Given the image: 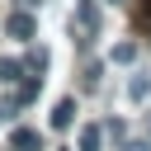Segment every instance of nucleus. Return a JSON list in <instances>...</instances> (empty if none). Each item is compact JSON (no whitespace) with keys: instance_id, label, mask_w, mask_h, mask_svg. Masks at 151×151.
<instances>
[{"instance_id":"1","label":"nucleus","mask_w":151,"mask_h":151,"mask_svg":"<svg viewBox=\"0 0 151 151\" xmlns=\"http://www.w3.org/2000/svg\"><path fill=\"white\" fill-rule=\"evenodd\" d=\"M9 146H14V151H42V132H38V127H14Z\"/></svg>"},{"instance_id":"2","label":"nucleus","mask_w":151,"mask_h":151,"mask_svg":"<svg viewBox=\"0 0 151 151\" xmlns=\"http://www.w3.org/2000/svg\"><path fill=\"white\" fill-rule=\"evenodd\" d=\"M9 33H14V38H24V42H28V38H33V33H38V19H33V14H9Z\"/></svg>"},{"instance_id":"3","label":"nucleus","mask_w":151,"mask_h":151,"mask_svg":"<svg viewBox=\"0 0 151 151\" xmlns=\"http://www.w3.org/2000/svg\"><path fill=\"white\" fill-rule=\"evenodd\" d=\"M71 118H76V99H61L52 109V127H71Z\"/></svg>"},{"instance_id":"4","label":"nucleus","mask_w":151,"mask_h":151,"mask_svg":"<svg viewBox=\"0 0 151 151\" xmlns=\"http://www.w3.org/2000/svg\"><path fill=\"white\" fill-rule=\"evenodd\" d=\"M80 151H99V127H80Z\"/></svg>"},{"instance_id":"5","label":"nucleus","mask_w":151,"mask_h":151,"mask_svg":"<svg viewBox=\"0 0 151 151\" xmlns=\"http://www.w3.org/2000/svg\"><path fill=\"white\" fill-rule=\"evenodd\" d=\"M0 80H19V61H0Z\"/></svg>"},{"instance_id":"6","label":"nucleus","mask_w":151,"mask_h":151,"mask_svg":"<svg viewBox=\"0 0 151 151\" xmlns=\"http://www.w3.org/2000/svg\"><path fill=\"white\" fill-rule=\"evenodd\" d=\"M132 52H137V47H132V42H123V47H113V61H132Z\"/></svg>"},{"instance_id":"7","label":"nucleus","mask_w":151,"mask_h":151,"mask_svg":"<svg viewBox=\"0 0 151 151\" xmlns=\"http://www.w3.org/2000/svg\"><path fill=\"white\" fill-rule=\"evenodd\" d=\"M28 66H33V71H42V66H47V52H42V47H38V52H28Z\"/></svg>"},{"instance_id":"8","label":"nucleus","mask_w":151,"mask_h":151,"mask_svg":"<svg viewBox=\"0 0 151 151\" xmlns=\"http://www.w3.org/2000/svg\"><path fill=\"white\" fill-rule=\"evenodd\" d=\"M137 19H142V24L151 28V0H142V5H137Z\"/></svg>"},{"instance_id":"9","label":"nucleus","mask_w":151,"mask_h":151,"mask_svg":"<svg viewBox=\"0 0 151 151\" xmlns=\"http://www.w3.org/2000/svg\"><path fill=\"white\" fill-rule=\"evenodd\" d=\"M146 137H151V118H146Z\"/></svg>"},{"instance_id":"10","label":"nucleus","mask_w":151,"mask_h":151,"mask_svg":"<svg viewBox=\"0 0 151 151\" xmlns=\"http://www.w3.org/2000/svg\"><path fill=\"white\" fill-rule=\"evenodd\" d=\"M127 151H146V146H127Z\"/></svg>"},{"instance_id":"11","label":"nucleus","mask_w":151,"mask_h":151,"mask_svg":"<svg viewBox=\"0 0 151 151\" xmlns=\"http://www.w3.org/2000/svg\"><path fill=\"white\" fill-rule=\"evenodd\" d=\"M113 5H118V0H113Z\"/></svg>"}]
</instances>
